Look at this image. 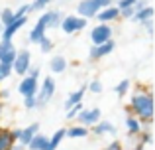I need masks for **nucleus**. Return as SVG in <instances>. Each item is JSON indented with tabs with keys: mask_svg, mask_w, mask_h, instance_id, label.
<instances>
[{
	"mask_svg": "<svg viewBox=\"0 0 155 150\" xmlns=\"http://www.w3.org/2000/svg\"><path fill=\"white\" fill-rule=\"evenodd\" d=\"M128 111L141 124H151L153 123V95L147 89H137L134 93L132 101H130Z\"/></svg>",
	"mask_w": 155,
	"mask_h": 150,
	"instance_id": "obj_1",
	"label": "nucleus"
},
{
	"mask_svg": "<svg viewBox=\"0 0 155 150\" xmlns=\"http://www.w3.org/2000/svg\"><path fill=\"white\" fill-rule=\"evenodd\" d=\"M55 79H53L51 75H45L41 81V85L38 87V95H35V99H38V109H43L47 103L53 99V95H55Z\"/></svg>",
	"mask_w": 155,
	"mask_h": 150,
	"instance_id": "obj_2",
	"label": "nucleus"
},
{
	"mask_svg": "<svg viewBox=\"0 0 155 150\" xmlns=\"http://www.w3.org/2000/svg\"><path fill=\"white\" fill-rule=\"evenodd\" d=\"M30 67H31V54L28 50H18L14 61H12V71H14L16 75L24 77L28 71H30Z\"/></svg>",
	"mask_w": 155,
	"mask_h": 150,
	"instance_id": "obj_3",
	"label": "nucleus"
},
{
	"mask_svg": "<svg viewBox=\"0 0 155 150\" xmlns=\"http://www.w3.org/2000/svg\"><path fill=\"white\" fill-rule=\"evenodd\" d=\"M59 28L65 32V34L71 36V34H77V32L84 30V28H87V20L81 18V16H77V14H69V16H63Z\"/></svg>",
	"mask_w": 155,
	"mask_h": 150,
	"instance_id": "obj_4",
	"label": "nucleus"
},
{
	"mask_svg": "<svg viewBox=\"0 0 155 150\" xmlns=\"http://www.w3.org/2000/svg\"><path fill=\"white\" fill-rule=\"evenodd\" d=\"M112 26L110 24H96L91 30V42L92 46H98V44H104L108 40H112Z\"/></svg>",
	"mask_w": 155,
	"mask_h": 150,
	"instance_id": "obj_5",
	"label": "nucleus"
},
{
	"mask_svg": "<svg viewBox=\"0 0 155 150\" xmlns=\"http://www.w3.org/2000/svg\"><path fill=\"white\" fill-rule=\"evenodd\" d=\"M100 117H102V113H100L98 107H92V109H83V111L77 115V123L83 124V127L91 128L92 124H96L100 120Z\"/></svg>",
	"mask_w": 155,
	"mask_h": 150,
	"instance_id": "obj_6",
	"label": "nucleus"
},
{
	"mask_svg": "<svg viewBox=\"0 0 155 150\" xmlns=\"http://www.w3.org/2000/svg\"><path fill=\"white\" fill-rule=\"evenodd\" d=\"M114 47H116V42H114V40H108V42L98 44V46H91L88 59H91V61H98V59H102V58H106V55L112 54Z\"/></svg>",
	"mask_w": 155,
	"mask_h": 150,
	"instance_id": "obj_7",
	"label": "nucleus"
},
{
	"mask_svg": "<svg viewBox=\"0 0 155 150\" xmlns=\"http://www.w3.org/2000/svg\"><path fill=\"white\" fill-rule=\"evenodd\" d=\"M98 10H102V8L98 6L96 0H81V2L77 4V16H81V18H84V20L94 18V16L98 14Z\"/></svg>",
	"mask_w": 155,
	"mask_h": 150,
	"instance_id": "obj_8",
	"label": "nucleus"
},
{
	"mask_svg": "<svg viewBox=\"0 0 155 150\" xmlns=\"http://www.w3.org/2000/svg\"><path fill=\"white\" fill-rule=\"evenodd\" d=\"M26 22H28V16H14L12 22L2 28V38L0 40H12L16 32H20L24 26H26Z\"/></svg>",
	"mask_w": 155,
	"mask_h": 150,
	"instance_id": "obj_9",
	"label": "nucleus"
},
{
	"mask_svg": "<svg viewBox=\"0 0 155 150\" xmlns=\"http://www.w3.org/2000/svg\"><path fill=\"white\" fill-rule=\"evenodd\" d=\"M61 20H63L61 10H45L41 16H39L38 22L43 24V26H45V30H55V28H59Z\"/></svg>",
	"mask_w": 155,
	"mask_h": 150,
	"instance_id": "obj_10",
	"label": "nucleus"
},
{
	"mask_svg": "<svg viewBox=\"0 0 155 150\" xmlns=\"http://www.w3.org/2000/svg\"><path fill=\"white\" fill-rule=\"evenodd\" d=\"M16 46L12 40H0V63H6V65H12L16 58Z\"/></svg>",
	"mask_w": 155,
	"mask_h": 150,
	"instance_id": "obj_11",
	"label": "nucleus"
},
{
	"mask_svg": "<svg viewBox=\"0 0 155 150\" xmlns=\"http://www.w3.org/2000/svg\"><path fill=\"white\" fill-rule=\"evenodd\" d=\"M38 87H39V81L34 79L30 75H24V79L20 81L18 85V91L22 97H35L38 95Z\"/></svg>",
	"mask_w": 155,
	"mask_h": 150,
	"instance_id": "obj_12",
	"label": "nucleus"
},
{
	"mask_svg": "<svg viewBox=\"0 0 155 150\" xmlns=\"http://www.w3.org/2000/svg\"><path fill=\"white\" fill-rule=\"evenodd\" d=\"M96 20H98L100 24H110V22H116L118 18H120V10H118L116 6H106V8H102V10H98V14L94 16Z\"/></svg>",
	"mask_w": 155,
	"mask_h": 150,
	"instance_id": "obj_13",
	"label": "nucleus"
},
{
	"mask_svg": "<svg viewBox=\"0 0 155 150\" xmlns=\"http://www.w3.org/2000/svg\"><path fill=\"white\" fill-rule=\"evenodd\" d=\"M38 132H39V124L38 123L28 124L26 128H20V136H18V142H16V144H22V146L26 148L28 142H30V140L34 138V134H38Z\"/></svg>",
	"mask_w": 155,
	"mask_h": 150,
	"instance_id": "obj_14",
	"label": "nucleus"
},
{
	"mask_svg": "<svg viewBox=\"0 0 155 150\" xmlns=\"http://www.w3.org/2000/svg\"><path fill=\"white\" fill-rule=\"evenodd\" d=\"M91 131H92V134L94 136H106V134H116V127H114L110 120H104V119H100L96 124H92L91 127Z\"/></svg>",
	"mask_w": 155,
	"mask_h": 150,
	"instance_id": "obj_15",
	"label": "nucleus"
},
{
	"mask_svg": "<svg viewBox=\"0 0 155 150\" xmlns=\"http://www.w3.org/2000/svg\"><path fill=\"white\" fill-rule=\"evenodd\" d=\"M84 93H87V85H81V87H77L75 91H73L71 95L65 99V111H69L71 107H75V105H79V103H83Z\"/></svg>",
	"mask_w": 155,
	"mask_h": 150,
	"instance_id": "obj_16",
	"label": "nucleus"
},
{
	"mask_svg": "<svg viewBox=\"0 0 155 150\" xmlns=\"http://www.w3.org/2000/svg\"><path fill=\"white\" fill-rule=\"evenodd\" d=\"M28 150H49V136L45 134H34V138L28 142Z\"/></svg>",
	"mask_w": 155,
	"mask_h": 150,
	"instance_id": "obj_17",
	"label": "nucleus"
},
{
	"mask_svg": "<svg viewBox=\"0 0 155 150\" xmlns=\"http://www.w3.org/2000/svg\"><path fill=\"white\" fill-rule=\"evenodd\" d=\"M126 131H128V136H140V132L143 131V124L134 115H128L126 117Z\"/></svg>",
	"mask_w": 155,
	"mask_h": 150,
	"instance_id": "obj_18",
	"label": "nucleus"
},
{
	"mask_svg": "<svg viewBox=\"0 0 155 150\" xmlns=\"http://www.w3.org/2000/svg\"><path fill=\"white\" fill-rule=\"evenodd\" d=\"M65 69H67V59H65V55H53L49 59V71L51 73L61 75Z\"/></svg>",
	"mask_w": 155,
	"mask_h": 150,
	"instance_id": "obj_19",
	"label": "nucleus"
},
{
	"mask_svg": "<svg viewBox=\"0 0 155 150\" xmlns=\"http://www.w3.org/2000/svg\"><path fill=\"white\" fill-rule=\"evenodd\" d=\"M16 144L14 132L8 128H0V150H10Z\"/></svg>",
	"mask_w": 155,
	"mask_h": 150,
	"instance_id": "obj_20",
	"label": "nucleus"
},
{
	"mask_svg": "<svg viewBox=\"0 0 155 150\" xmlns=\"http://www.w3.org/2000/svg\"><path fill=\"white\" fill-rule=\"evenodd\" d=\"M88 134H91V128L83 127V124H75L71 128H65V136H69V138H84Z\"/></svg>",
	"mask_w": 155,
	"mask_h": 150,
	"instance_id": "obj_21",
	"label": "nucleus"
},
{
	"mask_svg": "<svg viewBox=\"0 0 155 150\" xmlns=\"http://www.w3.org/2000/svg\"><path fill=\"white\" fill-rule=\"evenodd\" d=\"M45 32H47V30H45V26H43V24L35 22V26H34V28L30 30V36H28V40H30L31 44H38L39 40L43 38V36H47Z\"/></svg>",
	"mask_w": 155,
	"mask_h": 150,
	"instance_id": "obj_22",
	"label": "nucleus"
},
{
	"mask_svg": "<svg viewBox=\"0 0 155 150\" xmlns=\"http://www.w3.org/2000/svg\"><path fill=\"white\" fill-rule=\"evenodd\" d=\"M153 16H155V10H153V6H145V8H141V10H137L136 14H134V22H145V20H153Z\"/></svg>",
	"mask_w": 155,
	"mask_h": 150,
	"instance_id": "obj_23",
	"label": "nucleus"
},
{
	"mask_svg": "<svg viewBox=\"0 0 155 150\" xmlns=\"http://www.w3.org/2000/svg\"><path fill=\"white\" fill-rule=\"evenodd\" d=\"M63 138H67V136H65V128L55 131L51 134V138H49V150H57V148H59V144L63 142Z\"/></svg>",
	"mask_w": 155,
	"mask_h": 150,
	"instance_id": "obj_24",
	"label": "nucleus"
},
{
	"mask_svg": "<svg viewBox=\"0 0 155 150\" xmlns=\"http://www.w3.org/2000/svg\"><path fill=\"white\" fill-rule=\"evenodd\" d=\"M38 46H39V50H41V54H51L53 51V40L49 36H43V38L38 42Z\"/></svg>",
	"mask_w": 155,
	"mask_h": 150,
	"instance_id": "obj_25",
	"label": "nucleus"
},
{
	"mask_svg": "<svg viewBox=\"0 0 155 150\" xmlns=\"http://www.w3.org/2000/svg\"><path fill=\"white\" fill-rule=\"evenodd\" d=\"M12 18H14V10H12V8H0V24H2V26L10 24Z\"/></svg>",
	"mask_w": 155,
	"mask_h": 150,
	"instance_id": "obj_26",
	"label": "nucleus"
},
{
	"mask_svg": "<svg viewBox=\"0 0 155 150\" xmlns=\"http://www.w3.org/2000/svg\"><path fill=\"white\" fill-rule=\"evenodd\" d=\"M114 91H116V95H118V97H124L126 93L130 91V79H122L120 83L114 87Z\"/></svg>",
	"mask_w": 155,
	"mask_h": 150,
	"instance_id": "obj_27",
	"label": "nucleus"
},
{
	"mask_svg": "<svg viewBox=\"0 0 155 150\" xmlns=\"http://www.w3.org/2000/svg\"><path fill=\"white\" fill-rule=\"evenodd\" d=\"M102 83H100L98 79H92L91 83L87 85V91H91V93H94V95H100V93H102Z\"/></svg>",
	"mask_w": 155,
	"mask_h": 150,
	"instance_id": "obj_28",
	"label": "nucleus"
},
{
	"mask_svg": "<svg viewBox=\"0 0 155 150\" xmlns=\"http://www.w3.org/2000/svg\"><path fill=\"white\" fill-rule=\"evenodd\" d=\"M30 12H34V8H31V2H24L22 6L18 8V10H14V16H28Z\"/></svg>",
	"mask_w": 155,
	"mask_h": 150,
	"instance_id": "obj_29",
	"label": "nucleus"
},
{
	"mask_svg": "<svg viewBox=\"0 0 155 150\" xmlns=\"http://www.w3.org/2000/svg\"><path fill=\"white\" fill-rule=\"evenodd\" d=\"M83 109H84V107H83V103H79V105H75V107H71V109L67 111V120H75V119H77V115H79Z\"/></svg>",
	"mask_w": 155,
	"mask_h": 150,
	"instance_id": "obj_30",
	"label": "nucleus"
},
{
	"mask_svg": "<svg viewBox=\"0 0 155 150\" xmlns=\"http://www.w3.org/2000/svg\"><path fill=\"white\" fill-rule=\"evenodd\" d=\"M10 75H12V65H6V63H0V83H2L4 79H8Z\"/></svg>",
	"mask_w": 155,
	"mask_h": 150,
	"instance_id": "obj_31",
	"label": "nucleus"
},
{
	"mask_svg": "<svg viewBox=\"0 0 155 150\" xmlns=\"http://www.w3.org/2000/svg\"><path fill=\"white\" fill-rule=\"evenodd\" d=\"M24 107L26 109H38V99L35 97H24Z\"/></svg>",
	"mask_w": 155,
	"mask_h": 150,
	"instance_id": "obj_32",
	"label": "nucleus"
},
{
	"mask_svg": "<svg viewBox=\"0 0 155 150\" xmlns=\"http://www.w3.org/2000/svg\"><path fill=\"white\" fill-rule=\"evenodd\" d=\"M134 14H136V8H122L120 10V18H124V20H132Z\"/></svg>",
	"mask_w": 155,
	"mask_h": 150,
	"instance_id": "obj_33",
	"label": "nucleus"
},
{
	"mask_svg": "<svg viewBox=\"0 0 155 150\" xmlns=\"http://www.w3.org/2000/svg\"><path fill=\"white\" fill-rule=\"evenodd\" d=\"M49 2L51 0H34V2H31V8H34V10H45Z\"/></svg>",
	"mask_w": 155,
	"mask_h": 150,
	"instance_id": "obj_34",
	"label": "nucleus"
},
{
	"mask_svg": "<svg viewBox=\"0 0 155 150\" xmlns=\"http://www.w3.org/2000/svg\"><path fill=\"white\" fill-rule=\"evenodd\" d=\"M102 150H124V144H122L120 140H112V142H110L108 146H104Z\"/></svg>",
	"mask_w": 155,
	"mask_h": 150,
	"instance_id": "obj_35",
	"label": "nucleus"
},
{
	"mask_svg": "<svg viewBox=\"0 0 155 150\" xmlns=\"http://www.w3.org/2000/svg\"><path fill=\"white\" fill-rule=\"evenodd\" d=\"M134 4H136V0H120L118 2V10H122V8H134Z\"/></svg>",
	"mask_w": 155,
	"mask_h": 150,
	"instance_id": "obj_36",
	"label": "nucleus"
},
{
	"mask_svg": "<svg viewBox=\"0 0 155 150\" xmlns=\"http://www.w3.org/2000/svg\"><path fill=\"white\" fill-rule=\"evenodd\" d=\"M141 26L145 28V32L149 36H153V20H145V22H141Z\"/></svg>",
	"mask_w": 155,
	"mask_h": 150,
	"instance_id": "obj_37",
	"label": "nucleus"
},
{
	"mask_svg": "<svg viewBox=\"0 0 155 150\" xmlns=\"http://www.w3.org/2000/svg\"><path fill=\"white\" fill-rule=\"evenodd\" d=\"M39 73H41V69H39V67H30V71H28L26 75H30V77H34V79H38Z\"/></svg>",
	"mask_w": 155,
	"mask_h": 150,
	"instance_id": "obj_38",
	"label": "nucleus"
},
{
	"mask_svg": "<svg viewBox=\"0 0 155 150\" xmlns=\"http://www.w3.org/2000/svg\"><path fill=\"white\" fill-rule=\"evenodd\" d=\"M145 6H149V2H147V0H136V4H134L136 12H137V10H141V8H145Z\"/></svg>",
	"mask_w": 155,
	"mask_h": 150,
	"instance_id": "obj_39",
	"label": "nucleus"
},
{
	"mask_svg": "<svg viewBox=\"0 0 155 150\" xmlns=\"http://www.w3.org/2000/svg\"><path fill=\"white\" fill-rule=\"evenodd\" d=\"M96 2H98L100 8H106V6H110V4H112V0H96Z\"/></svg>",
	"mask_w": 155,
	"mask_h": 150,
	"instance_id": "obj_40",
	"label": "nucleus"
},
{
	"mask_svg": "<svg viewBox=\"0 0 155 150\" xmlns=\"http://www.w3.org/2000/svg\"><path fill=\"white\" fill-rule=\"evenodd\" d=\"M8 97H10V91H8V89H2V91H0V99H8Z\"/></svg>",
	"mask_w": 155,
	"mask_h": 150,
	"instance_id": "obj_41",
	"label": "nucleus"
},
{
	"mask_svg": "<svg viewBox=\"0 0 155 150\" xmlns=\"http://www.w3.org/2000/svg\"><path fill=\"white\" fill-rule=\"evenodd\" d=\"M10 150H26V148H24V146H22V144H14V146H12Z\"/></svg>",
	"mask_w": 155,
	"mask_h": 150,
	"instance_id": "obj_42",
	"label": "nucleus"
},
{
	"mask_svg": "<svg viewBox=\"0 0 155 150\" xmlns=\"http://www.w3.org/2000/svg\"><path fill=\"white\" fill-rule=\"evenodd\" d=\"M2 111H4V103L0 101V115H2Z\"/></svg>",
	"mask_w": 155,
	"mask_h": 150,
	"instance_id": "obj_43",
	"label": "nucleus"
},
{
	"mask_svg": "<svg viewBox=\"0 0 155 150\" xmlns=\"http://www.w3.org/2000/svg\"><path fill=\"white\" fill-rule=\"evenodd\" d=\"M2 28H4V26H2V24H0V38H2Z\"/></svg>",
	"mask_w": 155,
	"mask_h": 150,
	"instance_id": "obj_44",
	"label": "nucleus"
},
{
	"mask_svg": "<svg viewBox=\"0 0 155 150\" xmlns=\"http://www.w3.org/2000/svg\"><path fill=\"white\" fill-rule=\"evenodd\" d=\"M24 2H26V0H24Z\"/></svg>",
	"mask_w": 155,
	"mask_h": 150,
	"instance_id": "obj_45",
	"label": "nucleus"
}]
</instances>
